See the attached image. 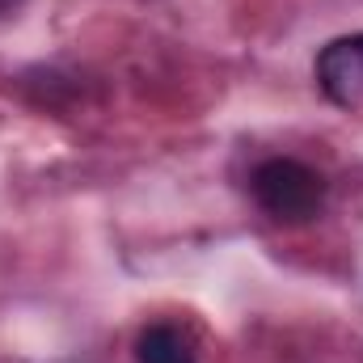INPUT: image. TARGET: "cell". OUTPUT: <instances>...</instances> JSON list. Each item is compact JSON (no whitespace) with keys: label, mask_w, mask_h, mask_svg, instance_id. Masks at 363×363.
I'll return each instance as SVG.
<instances>
[{"label":"cell","mask_w":363,"mask_h":363,"mask_svg":"<svg viewBox=\"0 0 363 363\" xmlns=\"http://www.w3.org/2000/svg\"><path fill=\"white\" fill-rule=\"evenodd\" d=\"M250 190H254L258 207L279 224H308L325 207V178L296 157L262 161L250 178Z\"/></svg>","instance_id":"obj_1"},{"label":"cell","mask_w":363,"mask_h":363,"mask_svg":"<svg viewBox=\"0 0 363 363\" xmlns=\"http://www.w3.org/2000/svg\"><path fill=\"white\" fill-rule=\"evenodd\" d=\"M317 85L334 106L363 110V34H347V38H334L321 47Z\"/></svg>","instance_id":"obj_2"},{"label":"cell","mask_w":363,"mask_h":363,"mask_svg":"<svg viewBox=\"0 0 363 363\" xmlns=\"http://www.w3.org/2000/svg\"><path fill=\"white\" fill-rule=\"evenodd\" d=\"M135 363H199L174 325H148L135 338Z\"/></svg>","instance_id":"obj_3"},{"label":"cell","mask_w":363,"mask_h":363,"mask_svg":"<svg viewBox=\"0 0 363 363\" xmlns=\"http://www.w3.org/2000/svg\"><path fill=\"white\" fill-rule=\"evenodd\" d=\"M17 4H21V0H0V17H4V13H13Z\"/></svg>","instance_id":"obj_4"}]
</instances>
